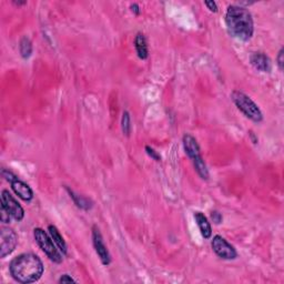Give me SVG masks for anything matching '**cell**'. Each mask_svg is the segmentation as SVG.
Returning a JSON list of instances; mask_svg holds the SVG:
<instances>
[{"label": "cell", "mask_w": 284, "mask_h": 284, "mask_svg": "<svg viewBox=\"0 0 284 284\" xmlns=\"http://www.w3.org/2000/svg\"><path fill=\"white\" fill-rule=\"evenodd\" d=\"M92 243L96 253L98 254L101 263H102L103 266L108 267L109 264L111 263V255L109 253L107 246L104 244V240L100 232V229L97 227V225H93L92 227Z\"/></svg>", "instance_id": "52a82bcc"}, {"label": "cell", "mask_w": 284, "mask_h": 284, "mask_svg": "<svg viewBox=\"0 0 284 284\" xmlns=\"http://www.w3.org/2000/svg\"><path fill=\"white\" fill-rule=\"evenodd\" d=\"M1 176H2V178H5V180H7L8 182H9V184H11V182L15 181L16 179H18L16 174H14L10 170H7V169H2L1 170Z\"/></svg>", "instance_id": "44dd1931"}, {"label": "cell", "mask_w": 284, "mask_h": 284, "mask_svg": "<svg viewBox=\"0 0 284 284\" xmlns=\"http://www.w3.org/2000/svg\"><path fill=\"white\" fill-rule=\"evenodd\" d=\"M225 25L232 37L249 41L254 33V22L250 11L238 5L228 7L225 14Z\"/></svg>", "instance_id": "7a4b0ae2"}, {"label": "cell", "mask_w": 284, "mask_h": 284, "mask_svg": "<svg viewBox=\"0 0 284 284\" xmlns=\"http://www.w3.org/2000/svg\"><path fill=\"white\" fill-rule=\"evenodd\" d=\"M205 6L208 7V9L210 11H212V13H217V2L216 1H205Z\"/></svg>", "instance_id": "d4e9b609"}, {"label": "cell", "mask_w": 284, "mask_h": 284, "mask_svg": "<svg viewBox=\"0 0 284 284\" xmlns=\"http://www.w3.org/2000/svg\"><path fill=\"white\" fill-rule=\"evenodd\" d=\"M284 49L281 48L280 49V51L278 53V57H277V62H278V66H279V69L280 70H283V65H284Z\"/></svg>", "instance_id": "603a6c76"}, {"label": "cell", "mask_w": 284, "mask_h": 284, "mask_svg": "<svg viewBox=\"0 0 284 284\" xmlns=\"http://www.w3.org/2000/svg\"><path fill=\"white\" fill-rule=\"evenodd\" d=\"M211 247L212 250L215 251V253L221 259L234 260L238 258V252H236L235 248L221 235L213 236Z\"/></svg>", "instance_id": "8992f818"}, {"label": "cell", "mask_w": 284, "mask_h": 284, "mask_svg": "<svg viewBox=\"0 0 284 284\" xmlns=\"http://www.w3.org/2000/svg\"><path fill=\"white\" fill-rule=\"evenodd\" d=\"M48 232H49L50 236L52 238L53 242L56 243V246L60 250L61 253L64 255H67L68 254V246H67V243H66L64 236L60 234V232L57 229V227H54V225H52V224L48 225Z\"/></svg>", "instance_id": "5bb4252c"}, {"label": "cell", "mask_w": 284, "mask_h": 284, "mask_svg": "<svg viewBox=\"0 0 284 284\" xmlns=\"http://www.w3.org/2000/svg\"><path fill=\"white\" fill-rule=\"evenodd\" d=\"M58 283H77V280L73 279L71 275L64 274L61 275L59 280H58Z\"/></svg>", "instance_id": "7402d4cb"}, {"label": "cell", "mask_w": 284, "mask_h": 284, "mask_svg": "<svg viewBox=\"0 0 284 284\" xmlns=\"http://www.w3.org/2000/svg\"><path fill=\"white\" fill-rule=\"evenodd\" d=\"M231 99L236 108L242 112V114L252 120L253 122L260 123L263 120L262 111L260 110L258 104H256L250 97L242 91L234 90L231 93Z\"/></svg>", "instance_id": "3957f363"}, {"label": "cell", "mask_w": 284, "mask_h": 284, "mask_svg": "<svg viewBox=\"0 0 284 284\" xmlns=\"http://www.w3.org/2000/svg\"><path fill=\"white\" fill-rule=\"evenodd\" d=\"M15 5H17V6H21V5H26L27 3V1H13Z\"/></svg>", "instance_id": "4316f807"}, {"label": "cell", "mask_w": 284, "mask_h": 284, "mask_svg": "<svg viewBox=\"0 0 284 284\" xmlns=\"http://www.w3.org/2000/svg\"><path fill=\"white\" fill-rule=\"evenodd\" d=\"M18 244V236L13 229L1 227L0 230V258L5 259L15 251Z\"/></svg>", "instance_id": "5b68a950"}, {"label": "cell", "mask_w": 284, "mask_h": 284, "mask_svg": "<svg viewBox=\"0 0 284 284\" xmlns=\"http://www.w3.org/2000/svg\"><path fill=\"white\" fill-rule=\"evenodd\" d=\"M211 217H212L213 222H215L216 224H220L221 222H222V216H221L217 211H212Z\"/></svg>", "instance_id": "cb8c5ba5"}, {"label": "cell", "mask_w": 284, "mask_h": 284, "mask_svg": "<svg viewBox=\"0 0 284 284\" xmlns=\"http://www.w3.org/2000/svg\"><path fill=\"white\" fill-rule=\"evenodd\" d=\"M121 129L126 137H129L131 134V118L128 111H123L121 118Z\"/></svg>", "instance_id": "ac0fdd59"}, {"label": "cell", "mask_w": 284, "mask_h": 284, "mask_svg": "<svg viewBox=\"0 0 284 284\" xmlns=\"http://www.w3.org/2000/svg\"><path fill=\"white\" fill-rule=\"evenodd\" d=\"M250 62L253 67L261 72H270L272 69V62L269 57L264 52H253L250 56Z\"/></svg>", "instance_id": "30bf717a"}, {"label": "cell", "mask_w": 284, "mask_h": 284, "mask_svg": "<svg viewBox=\"0 0 284 284\" xmlns=\"http://www.w3.org/2000/svg\"><path fill=\"white\" fill-rule=\"evenodd\" d=\"M10 185H11V189H13V191L17 194L21 200L29 202L33 199V189H31L30 186L27 184H25L23 181L19 180V179H16L15 181L11 182Z\"/></svg>", "instance_id": "8fae6325"}, {"label": "cell", "mask_w": 284, "mask_h": 284, "mask_svg": "<svg viewBox=\"0 0 284 284\" xmlns=\"http://www.w3.org/2000/svg\"><path fill=\"white\" fill-rule=\"evenodd\" d=\"M68 193L70 194V198L75 202V204L77 205L79 209H83L85 210V211H88V210H90L92 208V201L90 199H88V198H85L84 196H79V194H76L75 192L72 191V190H70L69 188H66Z\"/></svg>", "instance_id": "9a60e30c"}, {"label": "cell", "mask_w": 284, "mask_h": 284, "mask_svg": "<svg viewBox=\"0 0 284 284\" xmlns=\"http://www.w3.org/2000/svg\"><path fill=\"white\" fill-rule=\"evenodd\" d=\"M145 150H146L147 154L149 155V157H150L151 159H153L154 161H157V162H160V161H161V155H160V153H159L158 151H155V150L153 149V148H151L150 146H146Z\"/></svg>", "instance_id": "d6986e66"}, {"label": "cell", "mask_w": 284, "mask_h": 284, "mask_svg": "<svg viewBox=\"0 0 284 284\" xmlns=\"http://www.w3.org/2000/svg\"><path fill=\"white\" fill-rule=\"evenodd\" d=\"M1 205L6 208L10 216L16 221H21L25 217V210L20 205V203L15 199L14 196H11L8 190H2L1 192Z\"/></svg>", "instance_id": "ba28073f"}, {"label": "cell", "mask_w": 284, "mask_h": 284, "mask_svg": "<svg viewBox=\"0 0 284 284\" xmlns=\"http://www.w3.org/2000/svg\"><path fill=\"white\" fill-rule=\"evenodd\" d=\"M0 220H1L2 223H9L11 220L10 213L7 211L3 205H0Z\"/></svg>", "instance_id": "ffe728a7"}, {"label": "cell", "mask_w": 284, "mask_h": 284, "mask_svg": "<svg viewBox=\"0 0 284 284\" xmlns=\"http://www.w3.org/2000/svg\"><path fill=\"white\" fill-rule=\"evenodd\" d=\"M9 271L15 281L21 284H29L40 280L44 274L45 267L38 255L22 253L13 259Z\"/></svg>", "instance_id": "6da1fadb"}, {"label": "cell", "mask_w": 284, "mask_h": 284, "mask_svg": "<svg viewBox=\"0 0 284 284\" xmlns=\"http://www.w3.org/2000/svg\"><path fill=\"white\" fill-rule=\"evenodd\" d=\"M182 142H184V148L186 155H188L192 161H194L198 158L202 157L199 143H198L197 139L194 138L193 135L185 134L184 135V139H182Z\"/></svg>", "instance_id": "9c48e42d"}, {"label": "cell", "mask_w": 284, "mask_h": 284, "mask_svg": "<svg viewBox=\"0 0 284 284\" xmlns=\"http://www.w3.org/2000/svg\"><path fill=\"white\" fill-rule=\"evenodd\" d=\"M194 220L198 224V228H199L201 235L203 236L204 239H210L212 235V228L211 224H210L208 217H205L203 213L198 211L194 212Z\"/></svg>", "instance_id": "7c38bea8"}, {"label": "cell", "mask_w": 284, "mask_h": 284, "mask_svg": "<svg viewBox=\"0 0 284 284\" xmlns=\"http://www.w3.org/2000/svg\"><path fill=\"white\" fill-rule=\"evenodd\" d=\"M33 42H31L28 37H22L19 42V51H20L21 57L23 59H28V58L33 54Z\"/></svg>", "instance_id": "2e32d148"}, {"label": "cell", "mask_w": 284, "mask_h": 284, "mask_svg": "<svg viewBox=\"0 0 284 284\" xmlns=\"http://www.w3.org/2000/svg\"><path fill=\"white\" fill-rule=\"evenodd\" d=\"M134 48L137 56L141 60H146L149 57V48H148L147 38L143 33H138L134 38Z\"/></svg>", "instance_id": "4fadbf2b"}, {"label": "cell", "mask_w": 284, "mask_h": 284, "mask_svg": "<svg viewBox=\"0 0 284 284\" xmlns=\"http://www.w3.org/2000/svg\"><path fill=\"white\" fill-rule=\"evenodd\" d=\"M130 9L134 15H140V7L138 3H132L130 6Z\"/></svg>", "instance_id": "484cf974"}, {"label": "cell", "mask_w": 284, "mask_h": 284, "mask_svg": "<svg viewBox=\"0 0 284 284\" xmlns=\"http://www.w3.org/2000/svg\"><path fill=\"white\" fill-rule=\"evenodd\" d=\"M193 166H194V169L198 172V174L201 177V179H203V180H208L210 174H209V170H208V167H207V163L203 160V157H200L196 159V160L192 161Z\"/></svg>", "instance_id": "e0dca14e"}, {"label": "cell", "mask_w": 284, "mask_h": 284, "mask_svg": "<svg viewBox=\"0 0 284 284\" xmlns=\"http://www.w3.org/2000/svg\"><path fill=\"white\" fill-rule=\"evenodd\" d=\"M33 236L36 240L39 248L44 251V253L48 256L54 263H61L62 262V254L59 249L56 246V243L53 242L51 236L47 233L44 229L36 228L33 230Z\"/></svg>", "instance_id": "277c9868"}]
</instances>
